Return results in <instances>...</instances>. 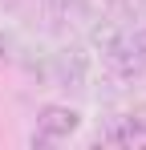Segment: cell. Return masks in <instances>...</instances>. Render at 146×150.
Instances as JSON below:
<instances>
[{
    "label": "cell",
    "instance_id": "1",
    "mask_svg": "<svg viewBox=\"0 0 146 150\" xmlns=\"http://www.w3.org/2000/svg\"><path fill=\"white\" fill-rule=\"evenodd\" d=\"M77 126H81V114L73 110V105H45L41 114H37V134H33V146H45V142H65L77 134Z\"/></svg>",
    "mask_w": 146,
    "mask_h": 150
},
{
    "label": "cell",
    "instance_id": "2",
    "mask_svg": "<svg viewBox=\"0 0 146 150\" xmlns=\"http://www.w3.org/2000/svg\"><path fill=\"white\" fill-rule=\"evenodd\" d=\"M101 57H106V69H110L114 77H122V81H134V77H142V73H146V53L134 45L130 28L122 33L118 45H114V49H106Z\"/></svg>",
    "mask_w": 146,
    "mask_h": 150
},
{
    "label": "cell",
    "instance_id": "3",
    "mask_svg": "<svg viewBox=\"0 0 146 150\" xmlns=\"http://www.w3.org/2000/svg\"><path fill=\"white\" fill-rule=\"evenodd\" d=\"M53 81L57 85H73V89H81L85 85V77H89V57L81 49H65V53H57L53 57Z\"/></svg>",
    "mask_w": 146,
    "mask_h": 150
},
{
    "label": "cell",
    "instance_id": "4",
    "mask_svg": "<svg viewBox=\"0 0 146 150\" xmlns=\"http://www.w3.org/2000/svg\"><path fill=\"white\" fill-rule=\"evenodd\" d=\"M101 142H110V146H134V142H146V134L134 126L130 114H110L106 122H101V134H97Z\"/></svg>",
    "mask_w": 146,
    "mask_h": 150
},
{
    "label": "cell",
    "instance_id": "5",
    "mask_svg": "<svg viewBox=\"0 0 146 150\" xmlns=\"http://www.w3.org/2000/svg\"><path fill=\"white\" fill-rule=\"evenodd\" d=\"M122 33H126V25L110 21V16H94V25H89V45H94V53L114 49V45L122 41Z\"/></svg>",
    "mask_w": 146,
    "mask_h": 150
},
{
    "label": "cell",
    "instance_id": "6",
    "mask_svg": "<svg viewBox=\"0 0 146 150\" xmlns=\"http://www.w3.org/2000/svg\"><path fill=\"white\" fill-rule=\"evenodd\" d=\"M41 8L49 16H69V12H77V0H41Z\"/></svg>",
    "mask_w": 146,
    "mask_h": 150
},
{
    "label": "cell",
    "instance_id": "7",
    "mask_svg": "<svg viewBox=\"0 0 146 150\" xmlns=\"http://www.w3.org/2000/svg\"><path fill=\"white\" fill-rule=\"evenodd\" d=\"M130 118H134V126L146 134V105H134V110H130Z\"/></svg>",
    "mask_w": 146,
    "mask_h": 150
}]
</instances>
